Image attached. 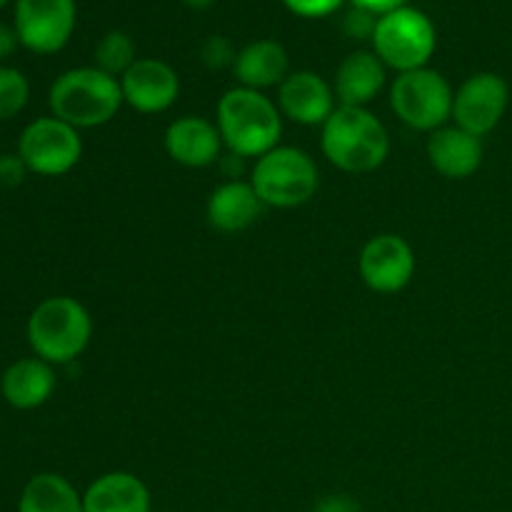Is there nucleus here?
<instances>
[{"label": "nucleus", "instance_id": "nucleus-7", "mask_svg": "<svg viewBox=\"0 0 512 512\" xmlns=\"http://www.w3.org/2000/svg\"><path fill=\"white\" fill-rule=\"evenodd\" d=\"M455 90L445 80L443 73L433 68L408 70L398 73L390 85V108L393 113L410 125L413 130H435L445 128L453 120Z\"/></svg>", "mask_w": 512, "mask_h": 512}, {"label": "nucleus", "instance_id": "nucleus-17", "mask_svg": "<svg viewBox=\"0 0 512 512\" xmlns=\"http://www.w3.org/2000/svg\"><path fill=\"white\" fill-rule=\"evenodd\" d=\"M385 88V65L373 50H355L335 73V98L348 108H365Z\"/></svg>", "mask_w": 512, "mask_h": 512}, {"label": "nucleus", "instance_id": "nucleus-1", "mask_svg": "<svg viewBox=\"0 0 512 512\" xmlns=\"http://www.w3.org/2000/svg\"><path fill=\"white\" fill-rule=\"evenodd\" d=\"M215 125L230 155L258 160L280 145L283 113L265 93L238 85L220 98Z\"/></svg>", "mask_w": 512, "mask_h": 512}, {"label": "nucleus", "instance_id": "nucleus-18", "mask_svg": "<svg viewBox=\"0 0 512 512\" xmlns=\"http://www.w3.org/2000/svg\"><path fill=\"white\" fill-rule=\"evenodd\" d=\"M53 365L40 358L15 360L0 378V393L15 410H35L48 403L55 393Z\"/></svg>", "mask_w": 512, "mask_h": 512}, {"label": "nucleus", "instance_id": "nucleus-2", "mask_svg": "<svg viewBox=\"0 0 512 512\" xmlns=\"http://www.w3.org/2000/svg\"><path fill=\"white\" fill-rule=\"evenodd\" d=\"M325 158L343 173H373L388 160L390 135L383 120L368 108L338 105L320 133Z\"/></svg>", "mask_w": 512, "mask_h": 512}, {"label": "nucleus", "instance_id": "nucleus-31", "mask_svg": "<svg viewBox=\"0 0 512 512\" xmlns=\"http://www.w3.org/2000/svg\"><path fill=\"white\" fill-rule=\"evenodd\" d=\"M185 5H188V8H195V10H205V8H210V5L215 3V0H183Z\"/></svg>", "mask_w": 512, "mask_h": 512}, {"label": "nucleus", "instance_id": "nucleus-28", "mask_svg": "<svg viewBox=\"0 0 512 512\" xmlns=\"http://www.w3.org/2000/svg\"><path fill=\"white\" fill-rule=\"evenodd\" d=\"M313 512H360V505L358 500L350 498V495L335 493V495H325L323 500H318Z\"/></svg>", "mask_w": 512, "mask_h": 512}, {"label": "nucleus", "instance_id": "nucleus-29", "mask_svg": "<svg viewBox=\"0 0 512 512\" xmlns=\"http://www.w3.org/2000/svg\"><path fill=\"white\" fill-rule=\"evenodd\" d=\"M18 45H20V38H18V33H15V28L0 23V60L10 58V55L18 50Z\"/></svg>", "mask_w": 512, "mask_h": 512}, {"label": "nucleus", "instance_id": "nucleus-27", "mask_svg": "<svg viewBox=\"0 0 512 512\" xmlns=\"http://www.w3.org/2000/svg\"><path fill=\"white\" fill-rule=\"evenodd\" d=\"M30 170L25 168L23 158L20 155H0V185L5 188H15L25 180Z\"/></svg>", "mask_w": 512, "mask_h": 512}, {"label": "nucleus", "instance_id": "nucleus-22", "mask_svg": "<svg viewBox=\"0 0 512 512\" xmlns=\"http://www.w3.org/2000/svg\"><path fill=\"white\" fill-rule=\"evenodd\" d=\"M138 60L135 55V40L123 30H110L95 45V68L103 73L113 75V78H123L133 63Z\"/></svg>", "mask_w": 512, "mask_h": 512}, {"label": "nucleus", "instance_id": "nucleus-10", "mask_svg": "<svg viewBox=\"0 0 512 512\" xmlns=\"http://www.w3.org/2000/svg\"><path fill=\"white\" fill-rule=\"evenodd\" d=\"M510 88L498 73H475L455 90L453 120L458 128L485 138L505 118Z\"/></svg>", "mask_w": 512, "mask_h": 512}, {"label": "nucleus", "instance_id": "nucleus-20", "mask_svg": "<svg viewBox=\"0 0 512 512\" xmlns=\"http://www.w3.org/2000/svg\"><path fill=\"white\" fill-rule=\"evenodd\" d=\"M233 75L243 88L260 90V93L275 85L280 88V83L290 75L288 50L278 40H255L238 50Z\"/></svg>", "mask_w": 512, "mask_h": 512}, {"label": "nucleus", "instance_id": "nucleus-26", "mask_svg": "<svg viewBox=\"0 0 512 512\" xmlns=\"http://www.w3.org/2000/svg\"><path fill=\"white\" fill-rule=\"evenodd\" d=\"M300 18H325L343 5V0H283Z\"/></svg>", "mask_w": 512, "mask_h": 512}, {"label": "nucleus", "instance_id": "nucleus-24", "mask_svg": "<svg viewBox=\"0 0 512 512\" xmlns=\"http://www.w3.org/2000/svg\"><path fill=\"white\" fill-rule=\"evenodd\" d=\"M235 58H238V50H235V45L230 43L225 35H210V38L200 45V60H203L210 70L233 68Z\"/></svg>", "mask_w": 512, "mask_h": 512}, {"label": "nucleus", "instance_id": "nucleus-16", "mask_svg": "<svg viewBox=\"0 0 512 512\" xmlns=\"http://www.w3.org/2000/svg\"><path fill=\"white\" fill-rule=\"evenodd\" d=\"M483 138L458 128L445 125L428 138V160L443 178L465 180L475 175L483 165Z\"/></svg>", "mask_w": 512, "mask_h": 512}, {"label": "nucleus", "instance_id": "nucleus-21", "mask_svg": "<svg viewBox=\"0 0 512 512\" xmlns=\"http://www.w3.org/2000/svg\"><path fill=\"white\" fill-rule=\"evenodd\" d=\"M18 512H83V495L58 473H38L25 483Z\"/></svg>", "mask_w": 512, "mask_h": 512}, {"label": "nucleus", "instance_id": "nucleus-6", "mask_svg": "<svg viewBox=\"0 0 512 512\" xmlns=\"http://www.w3.org/2000/svg\"><path fill=\"white\" fill-rule=\"evenodd\" d=\"M435 45H438V33L433 20L408 5L380 15L373 35V53L383 60L385 68L398 73L428 68Z\"/></svg>", "mask_w": 512, "mask_h": 512}, {"label": "nucleus", "instance_id": "nucleus-3", "mask_svg": "<svg viewBox=\"0 0 512 512\" xmlns=\"http://www.w3.org/2000/svg\"><path fill=\"white\" fill-rule=\"evenodd\" d=\"M120 80L100 68H73L60 75L48 93L50 115L73 128H98L123 108Z\"/></svg>", "mask_w": 512, "mask_h": 512}, {"label": "nucleus", "instance_id": "nucleus-11", "mask_svg": "<svg viewBox=\"0 0 512 512\" xmlns=\"http://www.w3.org/2000/svg\"><path fill=\"white\" fill-rule=\"evenodd\" d=\"M358 270L363 283L373 293H400L408 288L415 275V253L408 240L400 235L380 233L360 250Z\"/></svg>", "mask_w": 512, "mask_h": 512}, {"label": "nucleus", "instance_id": "nucleus-13", "mask_svg": "<svg viewBox=\"0 0 512 512\" xmlns=\"http://www.w3.org/2000/svg\"><path fill=\"white\" fill-rule=\"evenodd\" d=\"M335 90L313 70H298L290 73L278 88V108L283 118L298 125H320L335 113Z\"/></svg>", "mask_w": 512, "mask_h": 512}, {"label": "nucleus", "instance_id": "nucleus-9", "mask_svg": "<svg viewBox=\"0 0 512 512\" xmlns=\"http://www.w3.org/2000/svg\"><path fill=\"white\" fill-rule=\"evenodd\" d=\"M13 28L30 53H58L73 35L75 0H18Z\"/></svg>", "mask_w": 512, "mask_h": 512}, {"label": "nucleus", "instance_id": "nucleus-32", "mask_svg": "<svg viewBox=\"0 0 512 512\" xmlns=\"http://www.w3.org/2000/svg\"><path fill=\"white\" fill-rule=\"evenodd\" d=\"M5 3H8V0H0V8H3V5H5Z\"/></svg>", "mask_w": 512, "mask_h": 512}, {"label": "nucleus", "instance_id": "nucleus-5", "mask_svg": "<svg viewBox=\"0 0 512 512\" xmlns=\"http://www.w3.org/2000/svg\"><path fill=\"white\" fill-rule=\"evenodd\" d=\"M250 185L260 195L265 208L290 210L315 198L320 188V173L310 153L293 145H278L255 160L250 170Z\"/></svg>", "mask_w": 512, "mask_h": 512}, {"label": "nucleus", "instance_id": "nucleus-8", "mask_svg": "<svg viewBox=\"0 0 512 512\" xmlns=\"http://www.w3.org/2000/svg\"><path fill=\"white\" fill-rule=\"evenodd\" d=\"M18 155L25 168L43 178H60L70 173L83 158L80 130L58 118H38L20 133Z\"/></svg>", "mask_w": 512, "mask_h": 512}, {"label": "nucleus", "instance_id": "nucleus-12", "mask_svg": "<svg viewBox=\"0 0 512 512\" xmlns=\"http://www.w3.org/2000/svg\"><path fill=\"white\" fill-rule=\"evenodd\" d=\"M125 105L143 115H158L173 108L180 95V78L165 60L138 58L120 78Z\"/></svg>", "mask_w": 512, "mask_h": 512}, {"label": "nucleus", "instance_id": "nucleus-15", "mask_svg": "<svg viewBox=\"0 0 512 512\" xmlns=\"http://www.w3.org/2000/svg\"><path fill=\"white\" fill-rule=\"evenodd\" d=\"M263 210L265 203L255 193L250 180H225L210 193L205 215H208L210 228L225 235H235L258 223Z\"/></svg>", "mask_w": 512, "mask_h": 512}, {"label": "nucleus", "instance_id": "nucleus-25", "mask_svg": "<svg viewBox=\"0 0 512 512\" xmlns=\"http://www.w3.org/2000/svg\"><path fill=\"white\" fill-rule=\"evenodd\" d=\"M378 20L380 15H375L373 10L368 8H360V5L353 3V8L345 13L343 18V30L348 38L353 40H373L375 28H378Z\"/></svg>", "mask_w": 512, "mask_h": 512}, {"label": "nucleus", "instance_id": "nucleus-30", "mask_svg": "<svg viewBox=\"0 0 512 512\" xmlns=\"http://www.w3.org/2000/svg\"><path fill=\"white\" fill-rule=\"evenodd\" d=\"M353 3L360 5V8L373 10L375 15H385V13H390V10L403 8V5L408 3V0H353Z\"/></svg>", "mask_w": 512, "mask_h": 512}, {"label": "nucleus", "instance_id": "nucleus-23", "mask_svg": "<svg viewBox=\"0 0 512 512\" xmlns=\"http://www.w3.org/2000/svg\"><path fill=\"white\" fill-rule=\"evenodd\" d=\"M28 98V78L15 68H0V120H10L23 113Z\"/></svg>", "mask_w": 512, "mask_h": 512}, {"label": "nucleus", "instance_id": "nucleus-19", "mask_svg": "<svg viewBox=\"0 0 512 512\" xmlns=\"http://www.w3.org/2000/svg\"><path fill=\"white\" fill-rule=\"evenodd\" d=\"M83 512H150V490L138 475L113 470L85 488Z\"/></svg>", "mask_w": 512, "mask_h": 512}, {"label": "nucleus", "instance_id": "nucleus-4", "mask_svg": "<svg viewBox=\"0 0 512 512\" xmlns=\"http://www.w3.org/2000/svg\"><path fill=\"white\" fill-rule=\"evenodd\" d=\"M25 333L35 358L50 365H68L88 348L93 338V318L80 300L53 295L35 305Z\"/></svg>", "mask_w": 512, "mask_h": 512}, {"label": "nucleus", "instance_id": "nucleus-14", "mask_svg": "<svg viewBox=\"0 0 512 512\" xmlns=\"http://www.w3.org/2000/svg\"><path fill=\"white\" fill-rule=\"evenodd\" d=\"M165 153L183 168H208L220 160L223 138L213 120L183 115L165 128Z\"/></svg>", "mask_w": 512, "mask_h": 512}]
</instances>
